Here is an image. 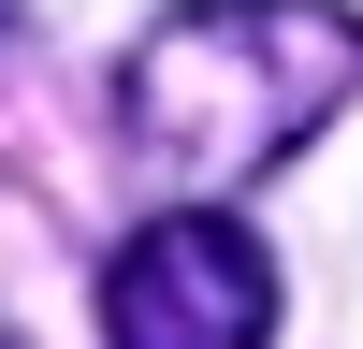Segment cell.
Returning <instances> with one entry per match:
<instances>
[{"label":"cell","mask_w":363,"mask_h":349,"mask_svg":"<svg viewBox=\"0 0 363 349\" xmlns=\"http://www.w3.org/2000/svg\"><path fill=\"white\" fill-rule=\"evenodd\" d=\"M349 73H363L349 0H174L116 58V145L145 189L218 218L247 174H277L291 145L335 131Z\"/></svg>","instance_id":"cell-1"},{"label":"cell","mask_w":363,"mask_h":349,"mask_svg":"<svg viewBox=\"0 0 363 349\" xmlns=\"http://www.w3.org/2000/svg\"><path fill=\"white\" fill-rule=\"evenodd\" d=\"M262 335H277V262L247 218L174 204L102 262V349H262Z\"/></svg>","instance_id":"cell-2"},{"label":"cell","mask_w":363,"mask_h":349,"mask_svg":"<svg viewBox=\"0 0 363 349\" xmlns=\"http://www.w3.org/2000/svg\"><path fill=\"white\" fill-rule=\"evenodd\" d=\"M0 44H15V0H0Z\"/></svg>","instance_id":"cell-3"},{"label":"cell","mask_w":363,"mask_h":349,"mask_svg":"<svg viewBox=\"0 0 363 349\" xmlns=\"http://www.w3.org/2000/svg\"><path fill=\"white\" fill-rule=\"evenodd\" d=\"M0 349H15V335H0Z\"/></svg>","instance_id":"cell-4"}]
</instances>
